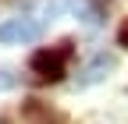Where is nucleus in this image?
I'll return each mask as SVG.
<instances>
[{
    "instance_id": "20e7f679",
    "label": "nucleus",
    "mask_w": 128,
    "mask_h": 124,
    "mask_svg": "<svg viewBox=\"0 0 128 124\" xmlns=\"http://www.w3.org/2000/svg\"><path fill=\"white\" fill-rule=\"evenodd\" d=\"M78 18H82L86 25H100V21L107 18V11H103L100 4H92V0H82V4H78Z\"/></svg>"
},
{
    "instance_id": "f257e3e1",
    "label": "nucleus",
    "mask_w": 128,
    "mask_h": 124,
    "mask_svg": "<svg viewBox=\"0 0 128 124\" xmlns=\"http://www.w3.org/2000/svg\"><path fill=\"white\" fill-rule=\"evenodd\" d=\"M68 46H71V43H64L60 50H36V53H32V60H28V67L36 71L43 82H57V78H64V57L71 53Z\"/></svg>"
},
{
    "instance_id": "7ed1b4c3",
    "label": "nucleus",
    "mask_w": 128,
    "mask_h": 124,
    "mask_svg": "<svg viewBox=\"0 0 128 124\" xmlns=\"http://www.w3.org/2000/svg\"><path fill=\"white\" fill-rule=\"evenodd\" d=\"M118 67V57L114 53H96L89 64L82 67V74H78V85H96V82H103L107 78V71H114Z\"/></svg>"
},
{
    "instance_id": "f03ea898",
    "label": "nucleus",
    "mask_w": 128,
    "mask_h": 124,
    "mask_svg": "<svg viewBox=\"0 0 128 124\" xmlns=\"http://www.w3.org/2000/svg\"><path fill=\"white\" fill-rule=\"evenodd\" d=\"M43 36V21L36 18H11L0 25V43L4 46H14V43H36Z\"/></svg>"
},
{
    "instance_id": "39448f33",
    "label": "nucleus",
    "mask_w": 128,
    "mask_h": 124,
    "mask_svg": "<svg viewBox=\"0 0 128 124\" xmlns=\"http://www.w3.org/2000/svg\"><path fill=\"white\" fill-rule=\"evenodd\" d=\"M118 43H121V46H124V50H128V21H124V25H121V28H118Z\"/></svg>"
}]
</instances>
